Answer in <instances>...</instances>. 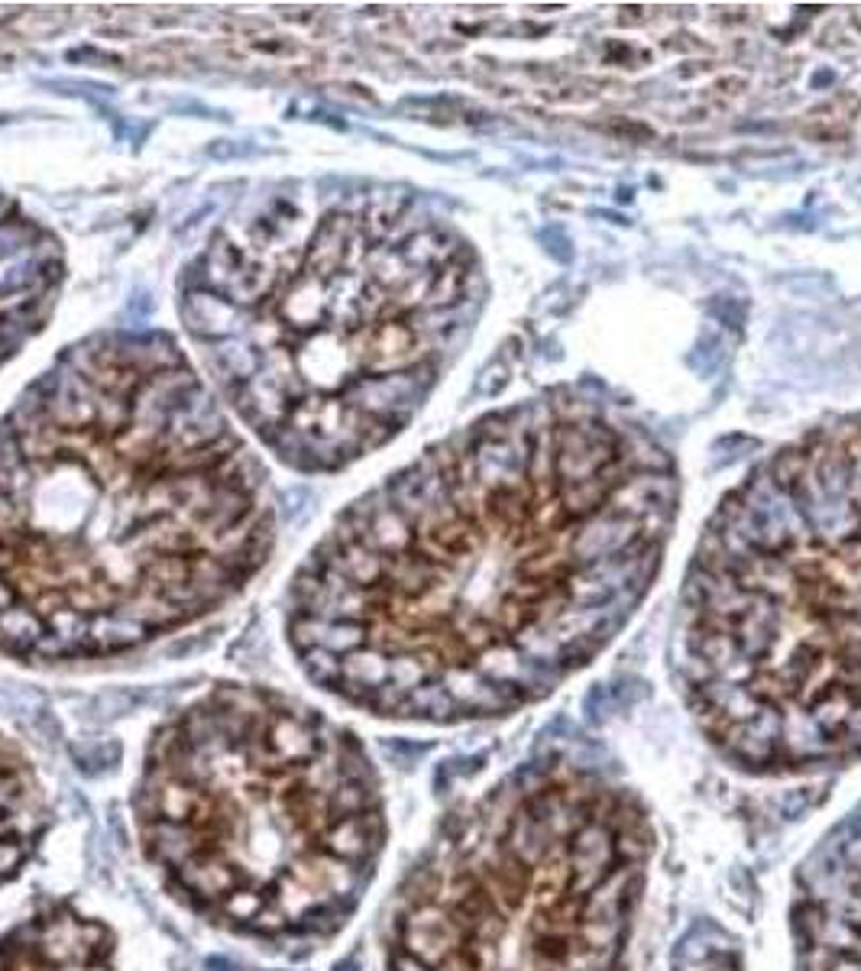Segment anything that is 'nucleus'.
Instances as JSON below:
<instances>
[{
	"label": "nucleus",
	"mask_w": 861,
	"mask_h": 971,
	"mask_svg": "<svg viewBox=\"0 0 861 971\" xmlns=\"http://www.w3.org/2000/svg\"><path fill=\"white\" fill-rule=\"evenodd\" d=\"M674 508L668 456L600 414H490L340 512L288 586V642L376 716L512 712L622 628Z\"/></svg>",
	"instance_id": "obj_1"
},
{
	"label": "nucleus",
	"mask_w": 861,
	"mask_h": 971,
	"mask_svg": "<svg viewBox=\"0 0 861 971\" xmlns=\"http://www.w3.org/2000/svg\"><path fill=\"white\" fill-rule=\"evenodd\" d=\"M272 541L269 470L162 330L65 346L0 422V651L136 648L227 602Z\"/></svg>",
	"instance_id": "obj_2"
},
{
	"label": "nucleus",
	"mask_w": 861,
	"mask_h": 971,
	"mask_svg": "<svg viewBox=\"0 0 861 971\" xmlns=\"http://www.w3.org/2000/svg\"><path fill=\"white\" fill-rule=\"evenodd\" d=\"M473 250L408 194L298 182L230 214L178 318L230 414L298 473L396 438L473 324Z\"/></svg>",
	"instance_id": "obj_3"
},
{
	"label": "nucleus",
	"mask_w": 861,
	"mask_h": 971,
	"mask_svg": "<svg viewBox=\"0 0 861 971\" xmlns=\"http://www.w3.org/2000/svg\"><path fill=\"white\" fill-rule=\"evenodd\" d=\"M686 700L752 774L861 758V424L780 450L686 586Z\"/></svg>",
	"instance_id": "obj_4"
},
{
	"label": "nucleus",
	"mask_w": 861,
	"mask_h": 971,
	"mask_svg": "<svg viewBox=\"0 0 861 971\" xmlns=\"http://www.w3.org/2000/svg\"><path fill=\"white\" fill-rule=\"evenodd\" d=\"M651 848L632 790L564 758L524 764L444 822L392 971H618Z\"/></svg>",
	"instance_id": "obj_5"
},
{
	"label": "nucleus",
	"mask_w": 861,
	"mask_h": 971,
	"mask_svg": "<svg viewBox=\"0 0 861 971\" xmlns=\"http://www.w3.org/2000/svg\"><path fill=\"white\" fill-rule=\"evenodd\" d=\"M790 936L797 971H861V806L803 862Z\"/></svg>",
	"instance_id": "obj_6"
},
{
	"label": "nucleus",
	"mask_w": 861,
	"mask_h": 971,
	"mask_svg": "<svg viewBox=\"0 0 861 971\" xmlns=\"http://www.w3.org/2000/svg\"><path fill=\"white\" fill-rule=\"evenodd\" d=\"M62 279L59 237L0 192V370L49 321Z\"/></svg>",
	"instance_id": "obj_7"
},
{
	"label": "nucleus",
	"mask_w": 861,
	"mask_h": 971,
	"mask_svg": "<svg viewBox=\"0 0 861 971\" xmlns=\"http://www.w3.org/2000/svg\"><path fill=\"white\" fill-rule=\"evenodd\" d=\"M178 884L188 894L204 897V907H211L214 900H227L234 890L240 887V874L230 868L224 858L217 855H204L198 852L194 858H188L182 868H178Z\"/></svg>",
	"instance_id": "obj_8"
},
{
	"label": "nucleus",
	"mask_w": 861,
	"mask_h": 971,
	"mask_svg": "<svg viewBox=\"0 0 861 971\" xmlns=\"http://www.w3.org/2000/svg\"><path fill=\"white\" fill-rule=\"evenodd\" d=\"M146 836V852L156 865H166V868H182L188 858L201 852V842H198V832H194L188 822H172V820H152L143 826Z\"/></svg>",
	"instance_id": "obj_9"
},
{
	"label": "nucleus",
	"mask_w": 861,
	"mask_h": 971,
	"mask_svg": "<svg viewBox=\"0 0 861 971\" xmlns=\"http://www.w3.org/2000/svg\"><path fill=\"white\" fill-rule=\"evenodd\" d=\"M152 790H156V813H159V820L188 822V816H194L198 806H201L198 784H188V780H178V777H166Z\"/></svg>",
	"instance_id": "obj_10"
},
{
	"label": "nucleus",
	"mask_w": 861,
	"mask_h": 971,
	"mask_svg": "<svg viewBox=\"0 0 861 971\" xmlns=\"http://www.w3.org/2000/svg\"><path fill=\"white\" fill-rule=\"evenodd\" d=\"M78 771L81 774H101V771L114 768L120 761V745L117 742H81L72 748Z\"/></svg>",
	"instance_id": "obj_11"
},
{
	"label": "nucleus",
	"mask_w": 861,
	"mask_h": 971,
	"mask_svg": "<svg viewBox=\"0 0 861 971\" xmlns=\"http://www.w3.org/2000/svg\"><path fill=\"white\" fill-rule=\"evenodd\" d=\"M220 904H224V913H227L234 923H253L256 913H260L262 904H266V897H260L256 890H246V887H237V890H234L227 900H220Z\"/></svg>",
	"instance_id": "obj_12"
},
{
	"label": "nucleus",
	"mask_w": 861,
	"mask_h": 971,
	"mask_svg": "<svg viewBox=\"0 0 861 971\" xmlns=\"http://www.w3.org/2000/svg\"><path fill=\"white\" fill-rule=\"evenodd\" d=\"M286 923H288V913L282 910L279 900H269V897H266V904H262V910L256 913L253 926L260 929V933H282Z\"/></svg>",
	"instance_id": "obj_13"
},
{
	"label": "nucleus",
	"mask_w": 861,
	"mask_h": 971,
	"mask_svg": "<svg viewBox=\"0 0 861 971\" xmlns=\"http://www.w3.org/2000/svg\"><path fill=\"white\" fill-rule=\"evenodd\" d=\"M23 862V848L13 839H0V878H7Z\"/></svg>",
	"instance_id": "obj_14"
},
{
	"label": "nucleus",
	"mask_w": 861,
	"mask_h": 971,
	"mask_svg": "<svg viewBox=\"0 0 861 971\" xmlns=\"http://www.w3.org/2000/svg\"><path fill=\"white\" fill-rule=\"evenodd\" d=\"M20 800V784L10 771H0V810H10Z\"/></svg>",
	"instance_id": "obj_15"
},
{
	"label": "nucleus",
	"mask_w": 861,
	"mask_h": 971,
	"mask_svg": "<svg viewBox=\"0 0 861 971\" xmlns=\"http://www.w3.org/2000/svg\"><path fill=\"white\" fill-rule=\"evenodd\" d=\"M204 971H240V965L234 958H224V955H208L204 958Z\"/></svg>",
	"instance_id": "obj_16"
},
{
	"label": "nucleus",
	"mask_w": 861,
	"mask_h": 971,
	"mask_svg": "<svg viewBox=\"0 0 861 971\" xmlns=\"http://www.w3.org/2000/svg\"><path fill=\"white\" fill-rule=\"evenodd\" d=\"M330 971H360V958L356 955H350V958H344V962H337Z\"/></svg>",
	"instance_id": "obj_17"
},
{
	"label": "nucleus",
	"mask_w": 861,
	"mask_h": 971,
	"mask_svg": "<svg viewBox=\"0 0 861 971\" xmlns=\"http://www.w3.org/2000/svg\"><path fill=\"white\" fill-rule=\"evenodd\" d=\"M266 971H272V968H266Z\"/></svg>",
	"instance_id": "obj_18"
}]
</instances>
